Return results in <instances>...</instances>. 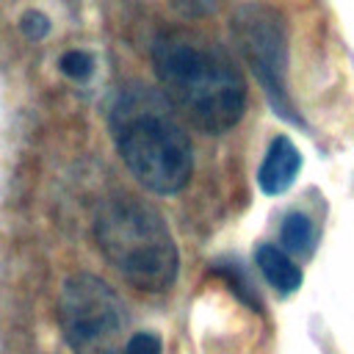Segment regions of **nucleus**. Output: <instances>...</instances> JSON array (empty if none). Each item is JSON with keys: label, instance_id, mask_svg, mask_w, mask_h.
I'll use <instances>...</instances> for the list:
<instances>
[{"label": "nucleus", "instance_id": "1", "mask_svg": "<svg viewBox=\"0 0 354 354\" xmlns=\"http://www.w3.org/2000/svg\"><path fill=\"white\" fill-rule=\"evenodd\" d=\"M152 69L160 94L196 130L221 136L246 111V83L232 55L194 30H163L152 41Z\"/></svg>", "mask_w": 354, "mask_h": 354}, {"label": "nucleus", "instance_id": "2", "mask_svg": "<svg viewBox=\"0 0 354 354\" xmlns=\"http://www.w3.org/2000/svg\"><path fill=\"white\" fill-rule=\"evenodd\" d=\"M111 136L130 174L155 194H177L191 180L188 136L163 94L133 86L111 105Z\"/></svg>", "mask_w": 354, "mask_h": 354}, {"label": "nucleus", "instance_id": "3", "mask_svg": "<svg viewBox=\"0 0 354 354\" xmlns=\"http://www.w3.org/2000/svg\"><path fill=\"white\" fill-rule=\"evenodd\" d=\"M105 260L138 290L163 293L177 279V246L163 216L138 196L108 199L94 218Z\"/></svg>", "mask_w": 354, "mask_h": 354}, {"label": "nucleus", "instance_id": "4", "mask_svg": "<svg viewBox=\"0 0 354 354\" xmlns=\"http://www.w3.org/2000/svg\"><path fill=\"white\" fill-rule=\"evenodd\" d=\"M58 321L75 354H122L127 313L116 290L91 274H72L58 299Z\"/></svg>", "mask_w": 354, "mask_h": 354}, {"label": "nucleus", "instance_id": "5", "mask_svg": "<svg viewBox=\"0 0 354 354\" xmlns=\"http://www.w3.org/2000/svg\"><path fill=\"white\" fill-rule=\"evenodd\" d=\"M230 28L241 58L263 86L271 108L282 119L301 124L288 94V30L282 14L268 3H243L232 14Z\"/></svg>", "mask_w": 354, "mask_h": 354}, {"label": "nucleus", "instance_id": "6", "mask_svg": "<svg viewBox=\"0 0 354 354\" xmlns=\"http://www.w3.org/2000/svg\"><path fill=\"white\" fill-rule=\"evenodd\" d=\"M301 169V155L299 149L293 147V141L288 136H277L260 163V171H257V185L263 194H282L293 185L296 174Z\"/></svg>", "mask_w": 354, "mask_h": 354}, {"label": "nucleus", "instance_id": "7", "mask_svg": "<svg viewBox=\"0 0 354 354\" xmlns=\"http://www.w3.org/2000/svg\"><path fill=\"white\" fill-rule=\"evenodd\" d=\"M254 260H257V268H260V274L266 277V282H268L271 288H277L279 293H293V290H299V285H301V271H299V266H296L282 249H277V246H271V243H263V246L257 249Z\"/></svg>", "mask_w": 354, "mask_h": 354}, {"label": "nucleus", "instance_id": "8", "mask_svg": "<svg viewBox=\"0 0 354 354\" xmlns=\"http://www.w3.org/2000/svg\"><path fill=\"white\" fill-rule=\"evenodd\" d=\"M313 241H315L313 221L304 213H288L285 221H282V243H285V249L304 254V252L313 249Z\"/></svg>", "mask_w": 354, "mask_h": 354}, {"label": "nucleus", "instance_id": "9", "mask_svg": "<svg viewBox=\"0 0 354 354\" xmlns=\"http://www.w3.org/2000/svg\"><path fill=\"white\" fill-rule=\"evenodd\" d=\"M61 72L69 75L72 80H86L94 72V58L86 50H69L61 55Z\"/></svg>", "mask_w": 354, "mask_h": 354}, {"label": "nucleus", "instance_id": "10", "mask_svg": "<svg viewBox=\"0 0 354 354\" xmlns=\"http://www.w3.org/2000/svg\"><path fill=\"white\" fill-rule=\"evenodd\" d=\"M122 354H160V337L152 332H136L127 337Z\"/></svg>", "mask_w": 354, "mask_h": 354}, {"label": "nucleus", "instance_id": "11", "mask_svg": "<svg viewBox=\"0 0 354 354\" xmlns=\"http://www.w3.org/2000/svg\"><path fill=\"white\" fill-rule=\"evenodd\" d=\"M183 17H207L218 8L221 0H169Z\"/></svg>", "mask_w": 354, "mask_h": 354}, {"label": "nucleus", "instance_id": "12", "mask_svg": "<svg viewBox=\"0 0 354 354\" xmlns=\"http://www.w3.org/2000/svg\"><path fill=\"white\" fill-rule=\"evenodd\" d=\"M22 33L28 36V39H41L47 30H50V22H47V17L44 14H39V11H28L25 17H22Z\"/></svg>", "mask_w": 354, "mask_h": 354}]
</instances>
